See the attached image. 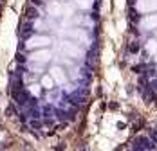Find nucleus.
<instances>
[{
    "label": "nucleus",
    "mask_w": 157,
    "mask_h": 151,
    "mask_svg": "<svg viewBox=\"0 0 157 151\" xmlns=\"http://www.w3.org/2000/svg\"><path fill=\"white\" fill-rule=\"evenodd\" d=\"M60 50L65 56H69V58H83V50L76 43H72V42H63L60 45Z\"/></svg>",
    "instance_id": "f257e3e1"
},
{
    "label": "nucleus",
    "mask_w": 157,
    "mask_h": 151,
    "mask_svg": "<svg viewBox=\"0 0 157 151\" xmlns=\"http://www.w3.org/2000/svg\"><path fill=\"white\" fill-rule=\"evenodd\" d=\"M136 9L143 15L157 13V0H136Z\"/></svg>",
    "instance_id": "f03ea898"
},
{
    "label": "nucleus",
    "mask_w": 157,
    "mask_h": 151,
    "mask_svg": "<svg viewBox=\"0 0 157 151\" xmlns=\"http://www.w3.org/2000/svg\"><path fill=\"white\" fill-rule=\"evenodd\" d=\"M47 13L51 16H62L63 13H71L72 15V9H69V7H63L62 4L58 2V0H52V2H49V6H47Z\"/></svg>",
    "instance_id": "7ed1b4c3"
},
{
    "label": "nucleus",
    "mask_w": 157,
    "mask_h": 151,
    "mask_svg": "<svg viewBox=\"0 0 157 151\" xmlns=\"http://www.w3.org/2000/svg\"><path fill=\"white\" fill-rule=\"evenodd\" d=\"M47 45H51V38H47V36H33L25 42L27 49H44Z\"/></svg>",
    "instance_id": "20e7f679"
},
{
    "label": "nucleus",
    "mask_w": 157,
    "mask_h": 151,
    "mask_svg": "<svg viewBox=\"0 0 157 151\" xmlns=\"http://www.w3.org/2000/svg\"><path fill=\"white\" fill-rule=\"evenodd\" d=\"M141 29H144V31H155L157 29V15L155 13H148V15L143 16Z\"/></svg>",
    "instance_id": "39448f33"
},
{
    "label": "nucleus",
    "mask_w": 157,
    "mask_h": 151,
    "mask_svg": "<svg viewBox=\"0 0 157 151\" xmlns=\"http://www.w3.org/2000/svg\"><path fill=\"white\" fill-rule=\"evenodd\" d=\"M29 60L34 61V63H42V65H44V63H47V61L51 60V52L44 47V49H40V50H36V52H33Z\"/></svg>",
    "instance_id": "423d86ee"
},
{
    "label": "nucleus",
    "mask_w": 157,
    "mask_h": 151,
    "mask_svg": "<svg viewBox=\"0 0 157 151\" xmlns=\"http://www.w3.org/2000/svg\"><path fill=\"white\" fill-rule=\"evenodd\" d=\"M51 76H52L54 83H58V85H63V83L67 81V76H65L62 67H52V68H51Z\"/></svg>",
    "instance_id": "0eeeda50"
},
{
    "label": "nucleus",
    "mask_w": 157,
    "mask_h": 151,
    "mask_svg": "<svg viewBox=\"0 0 157 151\" xmlns=\"http://www.w3.org/2000/svg\"><path fill=\"white\" fill-rule=\"evenodd\" d=\"M74 4L79 9H90L92 4H94V0H74Z\"/></svg>",
    "instance_id": "6e6552de"
},
{
    "label": "nucleus",
    "mask_w": 157,
    "mask_h": 151,
    "mask_svg": "<svg viewBox=\"0 0 157 151\" xmlns=\"http://www.w3.org/2000/svg\"><path fill=\"white\" fill-rule=\"evenodd\" d=\"M42 87L47 88V90H51V88L54 87V79H52V76H44V77H42Z\"/></svg>",
    "instance_id": "1a4fd4ad"
},
{
    "label": "nucleus",
    "mask_w": 157,
    "mask_h": 151,
    "mask_svg": "<svg viewBox=\"0 0 157 151\" xmlns=\"http://www.w3.org/2000/svg\"><path fill=\"white\" fill-rule=\"evenodd\" d=\"M146 52H148V54H155L157 52V40H148V43H146Z\"/></svg>",
    "instance_id": "9d476101"
},
{
    "label": "nucleus",
    "mask_w": 157,
    "mask_h": 151,
    "mask_svg": "<svg viewBox=\"0 0 157 151\" xmlns=\"http://www.w3.org/2000/svg\"><path fill=\"white\" fill-rule=\"evenodd\" d=\"M29 90H31L33 95H38V94H40V87H38V85H33V87L29 88Z\"/></svg>",
    "instance_id": "9b49d317"
},
{
    "label": "nucleus",
    "mask_w": 157,
    "mask_h": 151,
    "mask_svg": "<svg viewBox=\"0 0 157 151\" xmlns=\"http://www.w3.org/2000/svg\"><path fill=\"white\" fill-rule=\"evenodd\" d=\"M154 56H155V63H157V52H155V54H154Z\"/></svg>",
    "instance_id": "f8f14e48"
}]
</instances>
